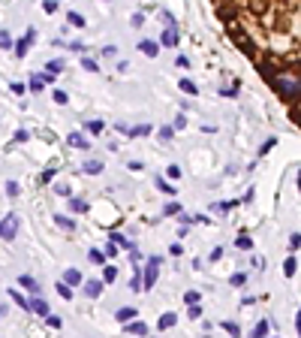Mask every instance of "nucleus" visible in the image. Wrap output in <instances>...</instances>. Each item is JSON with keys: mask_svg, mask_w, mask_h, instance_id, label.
<instances>
[{"mask_svg": "<svg viewBox=\"0 0 301 338\" xmlns=\"http://www.w3.org/2000/svg\"><path fill=\"white\" fill-rule=\"evenodd\" d=\"M160 263H163L160 257H151L148 260V269H139V284H141V290H145V293L157 284V266H160Z\"/></svg>", "mask_w": 301, "mask_h": 338, "instance_id": "obj_2", "label": "nucleus"}, {"mask_svg": "<svg viewBox=\"0 0 301 338\" xmlns=\"http://www.w3.org/2000/svg\"><path fill=\"white\" fill-rule=\"evenodd\" d=\"M130 257H133V263H141V251H139V248H133Z\"/></svg>", "mask_w": 301, "mask_h": 338, "instance_id": "obj_54", "label": "nucleus"}, {"mask_svg": "<svg viewBox=\"0 0 301 338\" xmlns=\"http://www.w3.org/2000/svg\"><path fill=\"white\" fill-rule=\"evenodd\" d=\"M102 55H105V58H115V55H118V48H115V45H105V48H102Z\"/></svg>", "mask_w": 301, "mask_h": 338, "instance_id": "obj_49", "label": "nucleus"}, {"mask_svg": "<svg viewBox=\"0 0 301 338\" xmlns=\"http://www.w3.org/2000/svg\"><path fill=\"white\" fill-rule=\"evenodd\" d=\"M69 211H73V215H84V211H87V203L79 200V197H69Z\"/></svg>", "mask_w": 301, "mask_h": 338, "instance_id": "obj_8", "label": "nucleus"}, {"mask_svg": "<svg viewBox=\"0 0 301 338\" xmlns=\"http://www.w3.org/2000/svg\"><path fill=\"white\" fill-rule=\"evenodd\" d=\"M157 187H160V190L166 193V197H178V190H175V187H172L166 179H157Z\"/></svg>", "mask_w": 301, "mask_h": 338, "instance_id": "obj_23", "label": "nucleus"}, {"mask_svg": "<svg viewBox=\"0 0 301 338\" xmlns=\"http://www.w3.org/2000/svg\"><path fill=\"white\" fill-rule=\"evenodd\" d=\"M19 284H21V287H24V290H30V293H37V290H40V284H37V281H33L30 275H21V278H19Z\"/></svg>", "mask_w": 301, "mask_h": 338, "instance_id": "obj_17", "label": "nucleus"}, {"mask_svg": "<svg viewBox=\"0 0 301 338\" xmlns=\"http://www.w3.org/2000/svg\"><path fill=\"white\" fill-rule=\"evenodd\" d=\"M9 45H12V37L6 30H0V48H9Z\"/></svg>", "mask_w": 301, "mask_h": 338, "instance_id": "obj_38", "label": "nucleus"}, {"mask_svg": "<svg viewBox=\"0 0 301 338\" xmlns=\"http://www.w3.org/2000/svg\"><path fill=\"white\" fill-rule=\"evenodd\" d=\"M163 215H181V205H178V203H166Z\"/></svg>", "mask_w": 301, "mask_h": 338, "instance_id": "obj_34", "label": "nucleus"}, {"mask_svg": "<svg viewBox=\"0 0 301 338\" xmlns=\"http://www.w3.org/2000/svg\"><path fill=\"white\" fill-rule=\"evenodd\" d=\"M160 43H163V45H169V48H175V45H178V30H175V24L163 30V37H160Z\"/></svg>", "mask_w": 301, "mask_h": 338, "instance_id": "obj_6", "label": "nucleus"}, {"mask_svg": "<svg viewBox=\"0 0 301 338\" xmlns=\"http://www.w3.org/2000/svg\"><path fill=\"white\" fill-rule=\"evenodd\" d=\"M229 284H232V287H244V284H247V275H244V272H235L232 278H229Z\"/></svg>", "mask_w": 301, "mask_h": 338, "instance_id": "obj_30", "label": "nucleus"}, {"mask_svg": "<svg viewBox=\"0 0 301 338\" xmlns=\"http://www.w3.org/2000/svg\"><path fill=\"white\" fill-rule=\"evenodd\" d=\"M45 320H48V326H55V329H60V317H51V314H48Z\"/></svg>", "mask_w": 301, "mask_h": 338, "instance_id": "obj_51", "label": "nucleus"}, {"mask_svg": "<svg viewBox=\"0 0 301 338\" xmlns=\"http://www.w3.org/2000/svg\"><path fill=\"white\" fill-rule=\"evenodd\" d=\"M9 296H12V302H15V305H21L24 311H30V302H27V299H24L19 290H9Z\"/></svg>", "mask_w": 301, "mask_h": 338, "instance_id": "obj_22", "label": "nucleus"}, {"mask_svg": "<svg viewBox=\"0 0 301 338\" xmlns=\"http://www.w3.org/2000/svg\"><path fill=\"white\" fill-rule=\"evenodd\" d=\"M178 67H181V69H187V67H190V58H184V55H181V58H178Z\"/></svg>", "mask_w": 301, "mask_h": 338, "instance_id": "obj_57", "label": "nucleus"}, {"mask_svg": "<svg viewBox=\"0 0 301 338\" xmlns=\"http://www.w3.org/2000/svg\"><path fill=\"white\" fill-rule=\"evenodd\" d=\"M6 193H9V197H19V193H21V187L15 184V181H9V184H6Z\"/></svg>", "mask_w": 301, "mask_h": 338, "instance_id": "obj_44", "label": "nucleus"}, {"mask_svg": "<svg viewBox=\"0 0 301 338\" xmlns=\"http://www.w3.org/2000/svg\"><path fill=\"white\" fill-rule=\"evenodd\" d=\"M181 91L184 94H196V85H193L190 79H181Z\"/></svg>", "mask_w": 301, "mask_h": 338, "instance_id": "obj_36", "label": "nucleus"}, {"mask_svg": "<svg viewBox=\"0 0 301 338\" xmlns=\"http://www.w3.org/2000/svg\"><path fill=\"white\" fill-rule=\"evenodd\" d=\"M199 299H202L199 290H187V293H184V302H187V305H199Z\"/></svg>", "mask_w": 301, "mask_h": 338, "instance_id": "obj_27", "label": "nucleus"}, {"mask_svg": "<svg viewBox=\"0 0 301 338\" xmlns=\"http://www.w3.org/2000/svg\"><path fill=\"white\" fill-rule=\"evenodd\" d=\"M42 85H45V82H42V73H33V76H30V91H33V94H40Z\"/></svg>", "mask_w": 301, "mask_h": 338, "instance_id": "obj_19", "label": "nucleus"}, {"mask_svg": "<svg viewBox=\"0 0 301 338\" xmlns=\"http://www.w3.org/2000/svg\"><path fill=\"white\" fill-rule=\"evenodd\" d=\"M166 172H169V179H181V175H184V172H181V166H175V163H172Z\"/></svg>", "mask_w": 301, "mask_h": 338, "instance_id": "obj_42", "label": "nucleus"}, {"mask_svg": "<svg viewBox=\"0 0 301 338\" xmlns=\"http://www.w3.org/2000/svg\"><path fill=\"white\" fill-rule=\"evenodd\" d=\"M235 245H238V251H253V239L250 236H238Z\"/></svg>", "mask_w": 301, "mask_h": 338, "instance_id": "obj_21", "label": "nucleus"}, {"mask_svg": "<svg viewBox=\"0 0 301 338\" xmlns=\"http://www.w3.org/2000/svg\"><path fill=\"white\" fill-rule=\"evenodd\" d=\"M30 308L37 311V314H42V317H48V302H45V299H40V296L30 302Z\"/></svg>", "mask_w": 301, "mask_h": 338, "instance_id": "obj_12", "label": "nucleus"}, {"mask_svg": "<svg viewBox=\"0 0 301 338\" xmlns=\"http://www.w3.org/2000/svg\"><path fill=\"white\" fill-rule=\"evenodd\" d=\"M15 233H19V215H6L3 221H0V239L12 242Z\"/></svg>", "mask_w": 301, "mask_h": 338, "instance_id": "obj_3", "label": "nucleus"}, {"mask_svg": "<svg viewBox=\"0 0 301 338\" xmlns=\"http://www.w3.org/2000/svg\"><path fill=\"white\" fill-rule=\"evenodd\" d=\"M81 67L87 69V73H97V69H100V64H97L94 58H84V61H81Z\"/></svg>", "mask_w": 301, "mask_h": 338, "instance_id": "obj_33", "label": "nucleus"}, {"mask_svg": "<svg viewBox=\"0 0 301 338\" xmlns=\"http://www.w3.org/2000/svg\"><path fill=\"white\" fill-rule=\"evenodd\" d=\"M141 24H145V12H136L133 15V27H141Z\"/></svg>", "mask_w": 301, "mask_h": 338, "instance_id": "obj_45", "label": "nucleus"}, {"mask_svg": "<svg viewBox=\"0 0 301 338\" xmlns=\"http://www.w3.org/2000/svg\"><path fill=\"white\" fill-rule=\"evenodd\" d=\"M27 45H30L27 40H21V43H15V55H19V58H24V55H27Z\"/></svg>", "mask_w": 301, "mask_h": 338, "instance_id": "obj_35", "label": "nucleus"}, {"mask_svg": "<svg viewBox=\"0 0 301 338\" xmlns=\"http://www.w3.org/2000/svg\"><path fill=\"white\" fill-rule=\"evenodd\" d=\"M223 329H226L229 335H232V338H241V329H238V323H232V320H226V323H223Z\"/></svg>", "mask_w": 301, "mask_h": 338, "instance_id": "obj_29", "label": "nucleus"}, {"mask_svg": "<svg viewBox=\"0 0 301 338\" xmlns=\"http://www.w3.org/2000/svg\"><path fill=\"white\" fill-rule=\"evenodd\" d=\"M27 139H30L27 130H19V133H15V142H27Z\"/></svg>", "mask_w": 301, "mask_h": 338, "instance_id": "obj_50", "label": "nucleus"}, {"mask_svg": "<svg viewBox=\"0 0 301 338\" xmlns=\"http://www.w3.org/2000/svg\"><path fill=\"white\" fill-rule=\"evenodd\" d=\"M102 127H105V124H102L100 118H94V121H87V124H84V130H87V133H97V136L102 133Z\"/></svg>", "mask_w": 301, "mask_h": 338, "instance_id": "obj_20", "label": "nucleus"}, {"mask_svg": "<svg viewBox=\"0 0 301 338\" xmlns=\"http://www.w3.org/2000/svg\"><path fill=\"white\" fill-rule=\"evenodd\" d=\"M154 127H151V124H139V127H130V133L127 136H148Z\"/></svg>", "mask_w": 301, "mask_h": 338, "instance_id": "obj_24", "label": "nucleus"}, {"mask_svg": "<svg viewBox=\"0 0 301 338\" xmlns=\"http://www.w3.org/2000/svg\"><path fill=\"white\" fill-rule=\"evenodd\" d=\"M112 281H118V269L115 266H102V284H112Z\"/></svg>", "mask_w": 301, "mask_h": 338, "instance_id": "obj_16", "label": "nucleus"}, {"mask_svg": "<svg viewBox=\"0 0 301 338\" xmlns=\"http://www.w3.org/2000/svg\"><path fill=\"white\" fill-rule=\"evenodd\" d=\"M175 320H178V317H175L172 311H166V314L160 317V329H172V326H175Z\"/></svg>", "mask_w": 301, "mask_h": 338, "instance_id": "obj_25", "label": "nucleus"}, {"mask_svg": "<svg viewBox=\"0 0 301 338\" xmlns=\"http://www.w3.org/2000/svg\"><path fill=\"white\" fill-rule=\"evenodd\" d=\"M6 311H9V308L3 305V302H0V317H6Z\"/></svg>", "mask_w": 301, "mask_h": 338, "instance_id": "obj_58", "label": "nucleus"}, {"mask_svg": "<svg viewBox=\"0 0 301 338\" xmlns=\"http://www.w3.org/2000/svg\"><path fill=\"white\" fill-rule=\"evenodd\" d=\"M109 245H115V248L120 245V248H130V251H133V248H136L133 242H127V236H120V233H112V239H109Z\"/></svg>", "mask_w": 301, "mask_h": 338, "instance_id": "obj_11", "label": "nucleus"}, {"mask_svg": "<svg viewBox=\"0 0 301 338\" xmlns=\"http://www.w3.org/2000/svg\"><path fill=\"white\" fill-rule=\"evenodd\" d=\"M295 272H298V260H295V257H286V263H283V275L292 278Z\"/></svg>", "mask_w": 301, "mask_h": 338, "instance_id": "obj_14", "label": "nucleus"}, {"mask_svg": "<svg viewBox=\"0 0 301 338\" xmlns=\"http://www.w3.org/2000/svg\"><path fill=\"white\" fill-rule=\"evenodd\" d=\"M66 22H69V24H76V27H84V19H81L79 12H69V15H66Z\"/></svg>", "mask_w": 301, "mask_h": 338, "instance_id": "obj_31", "label": "nucleus"}, {"mask_svg": "<svg viewBox=\"0 0 301 338\" xmlns=\"http://www.w3.org/2000/svg\"><path fill=\"white\" fill-rule=\"evenodd\" d=\"M63 69V61H48V67H45V76L51 73V79H55V73H60Z\"/></svg>", "mask_w": 301, "mask_h": 338, "instance_id": "obj_28", "label": "nucleus"}, {"mask_svg": "<svg viewBox=\"0 0 301 338\" xmlns=\"http://www.w3.org/2000/svg\"><path fill=\"white\" fill-rule=\"evenodd\" d=\"M63 284H66V287H79V284H81V272L79 269H66L63 272Z\"/></svg>", "mask_w": 301, "mask_h": 338, "instance_id": "obj_7", "label": "nucleus"}, {"mask_svg": "<svg viewBox=\"0 0 301 338\" xmlns=\"http://www.w3.org/2000/svg\"><path fill=\"white\" fill-rule=\"evenodd\" d=\"M127 332L130 335H148V326L145 323H127Z\"/></svg>", "mask_w": 301, "mask_h": 338, "instance_id": "obj_26", "label": "nucleus"}, {"mask_svg": "<svg viewBox=\"0 0 301 338\" xmlns=\"http://www.w3.org/2000/svg\"><path fill=\"white\" fill-rule=\"evenodd\" d=\"M42 12H58V3H55V0H45V3H42Z\"/></svg>", "mask_w": 301, "mask_h": 338, "instance_id": "obj_43", "label": "nucleus"}, {"mask_svg": "<svg viewBox=\"0 0 301 338\" xmlns=\"http://www.w3.org/2000/svg\"><path fill=\"white\" fill-rule=\"evenodd\" d=\"M81 287H84V293L91 296V299H97V296L102 293V281H94V278H91V281H81Z\"/></svg>", "mask_w": 301, "mask_h": 338, "instance_id": "obj_5", "label": "nucleus"}, {"mask_svg": "<svg viewBox=\"0 0 301 338\" xmlns=\"http://www.w3.org/2000/svg\"><path fill=\"white\" fill-rule=\"evenodd\" d=\"M268 320H259V323H256V329H253V338H268Z\"/></svg>", "mask_w": 301, "mask_h": 338, "instance_id": "obj_18", "label": "nucleus"}, {"mask_svg": "<svg viewBox=\"0 0 301 338\" xmlns=\"http://www.w3.org/2000/svg\"><path fill=\"white\" fill-rule=\"evenodd\" d=\"M58 293H60L63 299H73V287H66V284H63V281L58 284Z\"/></svg>", "mask_w": 301, "mask_h": 338, "instance_id": "obj_37", "label": "nucleus"}, {"mask_svg": "<svg viewBox=\"0 0 301 338\" xmlns=\"http://www.w3.org/2000/svg\"><path fill=\"white\" fill-rule=\"evenodd\" d=\"M184 127H187V118H184V112H181L178 118H175V127H172V130H184Z\"/></svg>", "mask_w": 301, "mask_h": 338, "instance_id": "obj_41", "label": "nucleus"}, {"mask_svg": "<svg viewBox=\"0 0 301 338\" xmlns=\"http://www.w3.org/2000/svg\"><path fill=\"white\" fill-rule=\"evenodd\" d=\"M55 103H58V106H66V103H69L66 91H55Z\"/></svg>", "mask_w": 301, "mask_h": 338, "instance_id": "obj_40", "label": "nucleus"}, {"mask_svg": "<svg viewBox=\"0 0 301 338\" xmlns=\"http://www.w3.org/2000/svg\"><path fill=\"white\" fill-rule=\"evenodd\" d=\"M271 148H274V139H268V142H265V145L259 148V154H265V151H271Z\"/></svg>", "mask_w": 301, "mask_h": 338, "instance_id": "obj_55", "label": "nucleus"}, {"mask_svg": "<svg viewBox=\"0 0 301 338\" xmlns=\"http://www.w3.org/2000/svg\"><path fill=\"white\" fill-rule=\"evenodd\" d=\"M87 257H91V263H97V266H102V263H105L102 251H97V248H94V251H87Z\"/></svg>", "mask_w": 301, "mask_h": 338, "instance_id": "obj_32", "label": "nucleus"}, {"mask_svg": "<svg viewBox=\"0 0 301 338\" xmlns=\"http://www.w3.org/2000/svg\"><path fill=\"white\" fill-rule=\"evenodd\" d=\"M190 317H193V320L202 317V308H199V305H190Z\"/></svg>", "mask_w": 301, "mask_h": 338, "instance_id": "obj_52", "label": "nucleus"}, {"mask_svg": "<svg viewBox=\"0 0 301 338\" xmlns=\"http://www.w3.org/2000/svg\"><path fill=\"white\" fill-rule=\"evenodd\" d=\"M139 51H145L148 58H157V55H160V51H157V43H151V40H141V43H139Z\"/></svg>", "mask_w": 301, "mask_h": 338, "instance_id": "obj_10", "label": "nucleus"}, {"mask_svg": "<svg viewBox=\"0 0 301 338\" xmlns=\"http://www.w3.org/2000/svg\"><path fill=\"white\" fill-rule=\"evenodd\" d=\"M220 257H223V248H214V251H211V260H214V263H217Z\"/></svg>", "mask_w": 301, "mask_h": 338, "instance_id": "obj_56", "label": "nucleus"}, {"mask_svg": "<svg viewBox=\"0 0 301 338\" xmlns=\"http://www.w3.org/2000/svg\"><path fill=\"white\" fill-rule=\"evenodd\" d=\"M265 73H268V82L277 88V94L292 103V109L298 106V76H295V67L292 69H274V67H262Z\"/></svg>", "mask_w": 301, "mask_h": 338, "instance_id": "obj_1", "label": "nucleus"}, {"mask_svg": "<svg viewBox=\"0 0 301 338\" xmlns=\"http://www.w3.org/2000/svg\"><path fill=\"white\" fill-rule=\"evenodd\" d=\"M172 136H175V130L169 127V124H166V127H160V139H163V142H169Z\"/></svg>", "mask_w": 301, "mask_h": 338, "instance_id": "obj_39", "label": "nucleus"}, {"mask_svg": "<svg viewBox=\"0 0 301 338\" xmlns=\"http://www.w3.org/2000/svg\"><path fill=\"white\" fill-rule=\"evenodd\" d=\"M136 314H139V311H136V308H130V305H127V308H120V311H118V314H115V317H118V320H120V323H130V320H133V317H136Z\"/></svg>", "mask_w": 301, "mask_h": 338, "instance_id": "obj_15", "label": "nucleus"}, {"mask_svg": "<svg viewBox=\"0 0 301 338\" xmlns=\"http://www.w3.org/2000/svg\"><path fill=\"white\" fill-rule=\"evenodd\" d=\"M66 142H69V148H79V151H87V148H91V145H87V136H84V133H69Z\"/></svg>", "mask_w": 301, "mask_h": 338, "instance_id": "obj_4", "label": "nucleus"}, {"mask_svg": "<svg viewBox=\"0 0 301 338\" xmlns=\"http://www.w3.org/2000/svg\"><path fill=\"white\" fill-rule=\"evenodd\" d=\"M81 169H84L87 175H97V172H102V160H94V157H91V160H84Z\"/></svg>", "mask_w": 301, "mask_h": 338, "instance_id": "obj_9", "label": "nucleus"}, {"mask_svg": "<svg viewBox=\"0 0 301 338\" xmlns=\"http://www.w3.org/2000/svg\"><path fill=\"white\" fill-rule=\"evenodd\" d=\"M115 251H118V248H115V245H105V251H102V257H115Z\"/></svg>", "mask_w": 301, "mask_h": 338, "instance_id": "obj_53", "label": "nucleus"}, {"mask_svg": "<svg viewBox=\"0 0 301 338\" xmlns=\"http://www.w3.org/2000/svg\"><path fill=\"white\" fill-rule=\"evenodd\" d=\"M55 224H58L60 229H76V221L69 218V215H55Z\"/></svg>", "mask_w": 301, "mask_h": 338, "instance_id": "obj_13", "label": "nucleus"}, {"mask_svg": "<svg viewBox=\"0 0 301 338\" xmlns=\"http://www.w3.org/2000/svg\"><path fill=\"white\" fill-rule=\"evenodd\" d=\"M51 179H55V166H48V169H45V172H42V181H45V184H48V181H51Z\"/></svg>", "mask_w": 301, "mask_h": 338, "instance_id": "obj_47", "label": "nucleus"}, {"mask_svg": "<svg viewBox=\"0 0 301 338\" xmlns=\"http://www.w3.org/2000/svg\"><path fill=\"white\" fill-rule=\"evenodd\" d=\"M130 290H133V293H141V284H139V275H136V278L130 281Z\"/></svg>", "mask_w": 301, "mask_h": 338, "instance_id": "obj_48", "label": "nucleus"}, {"mask_svg": "<svg viewBox=\"0 0 301 338\" xmlns=\"http://www.w3.org/2000/svg\"><path fill=\"white\" fill-rule=\"evenodd\" d=\"M298 242H301V236L292 233V239H289V251H298Z\"/></svg>", "mask_w": 301, "mask_h": 338, "instance_id": "obj_46", "label": "nucleus"}]
</instances>
